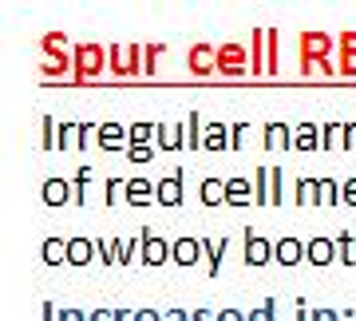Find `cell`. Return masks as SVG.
Returning a JSON list of instances; mask_svg holds the SVG:
<instances>
[{"instance_id":"cell-1","label":"cell","mask_w":356,"mask_h":321,"mask_svg":"<svg viewBox=\"0 0 356 321\" xmlns=\"http://www.w3.org/2000/svg\"><path fill=\"white\" fill-rule=\"evenodd\" d=\"M72 60H76V79H91L99 76L103 68H111V48H103V44H76L72 48Z\"/></svg>"},{"instance_id":"cell-2","label":"cell","mask_w":356,"mask_h":321,"mask_svg":"<svg viewBox=\"0 0 356 321\" xmlns=\"http://www.w3.org/2000/svg\"><path fill=\"white\" fill-rule=\"evenodd\" d=\"M332 48H337V40L329 32H301V72L309 64H325L332 56Z\"/></svg>"},{"instance_id":"cell-3","label":"cell","mask_w":356,"mask_h":321,"mask_svg":"<svg viewBox=\"0 0 356 321\" xmlns=\"http://www.w3.org/2000/svg\"><path fill=\"white\" fill-rule=\"evenodd\" d=\"M143 52H147V44H111V72L115 76H143Z\"/></svg>"},{"instance_id":"cell-4","label":"cell","mask_w":356,"mask_h":321,"mask_svg":"<svg viewBox=\"0 0 356 321\" xmlns=\"http://www.w3.org/2000/svg\"><path fill=\"white\" fill-rule=\"evenodd\" d=\"M40 198H44V206H67L76 203V191H72V179H64V175H56V179H44V187H40Z\"/></svg>"},{"instance_id":"cell-5","label":"cell","mask_w":356,"mask_h":321,"mask_svg":"<svg viewBox=\"0 0 356 321\" xmlns=\"http://www.w3.org/2000/svg\"><path fill=\"white\" fill-rule=\"evenodd\" d=\"M143 234V266H166V258H170V242H166L163 234H151V226L147 230H139Z\"/></svg>"},{"instance_id":"cell-6","label":"cell","mask_w":356,"mask_h":321,"mask_svg":"<svg viewBox=\"0 0 356 321\" xmlns=\"http://www.w3.org/2000/svg\"><path fill=\"white\" fill-rule=\"evenodd\" d=\"M186 68H191L194 76H214L218 72V48L214 44H194L186 52Z\"/></svg>"},{"instance_id":"cell-7","label":"cell","mask_w":356,"mask_h":321,"mask_svg":"<svg viewBox=\"0 0 356 321\" xmlns=\"http://www.w3.org/2000/svg\"><path fill=\"white\" fill-rule=\"evenodd\" d=\"M182 194H186L182 171H175V175H166V179L154 182V203L159 206H182Z\"/></svg>"},{"instance_id":"cell-8","label":"cell","mask_w":356,"mask_h":321,"mask_svg":"<svg viewBox=\"0 0 356 321\" xmlns=\"http://www.w3.org/2000/svg\"><path fill=\"white\" fill-rule=\"evenodd\" d=\"M202 238H194V234H178L175 242H170V258H175L178 266H198V258H202Z\"/></svg>"},{"instance_id":"cell-9","label":"cell","mask_w":356,"mask_h":321,"mask_svg":"<svg viewBox=\"0 0 356 321\" xmlns=\"http://www.w3.org/2000/svg\"><path fill=\"white\" fill-rule=\"evenodd\" d=\"M273 258H277V266H301L305 262V242L297 234H281L273 242Z\"/></svg>"},{"instance_id":"cell-10","label":"cell","mask_w":356,"mask_h":321,"mask_svg":"<svg viewBox=\"0 0 356 321\" xmlns=\"http://www.w3.org/2000/svg\"><path fill=\"white\" fill-rule=\"evenodd\" d=\"M305 258H309V266H332V262H337V238H329V234L309 238V242H305Z\"/></svg>"},{"instance_id":"cell-11","label":"cell","mask_w":356,"mask_h":321,"mask_svg":"<svg viewBox=\"0 0 356 321\" xmlns=\"http://www.w3.org/2000/svg\"><path fill=\"white\" fill-rule=\"evenodd\" d=\"M95 258H99L95 238H88V234H72L67 238V266H91Z\"/></svg>"},{"instance_id":"cell-12","label":"cell","mask_w":356,"mask_h":321,"mask_svg":"<svg viewBox=\"0 0 356 321\" xmlns=\"http://www.w3.org/2000/svg\"><path fill=\"white\" fill-rule=\"evenodd\" d=\"M95 143H99L103 151H127L131 147V127H123V123H99Z\"/></svg>"},{"instance_id":"cell-13","label":"cell","mask_w":356,"mask_h":321,"mask_svg":"<svg viewBox=\"0 0 356 321\" xmlns=\"http://www.w3.org/2000/svg\"><path fill=\"white\" fill-rule=\"evenodd\" d=\"M250 64H254V76L269 72V28H254L250 32Z\"/></svg>"},{"instance_id":"cell-14","label":"cell","mask_w":356,"mask_h":321,"mask_svg":"<svg viewBox=\"0 0 356 321\" xmlns=\"http://www.w3.org/2000/svg\"><path fill=\"white\" fill-rule=\"evenodd\" d=\"M269 258H273V242L266 234L245 230V266H266Z\"/></svg>"},{"instance_id":"cell-15","label":"cell","mask_w":356,"mask_h":321,"mask_svg":"<svg viewBox=\"0 0 356 321\" xmlns=\"http://www.w3.org/2000/svg\"><path fill=\"white\" fill-rule=\"evenodd\" d=\"M250 203H254V179L229 175L226 179V206H250Z\"/></svg>"},{"instance_id":"cell-16","label":"cell","mask_w":356,"mask_h":321,"mask_svg":"<svg viewBox=\"0 0 356 321\" xmlns=\"http://www.w3.org/2000/svg\"><path fill=\"white\" fill-rule=\"evenodd\" d=\"M202 250H206V270H210V278H218L222 274V258L229 250V234H222V238H202Z\"/></svg>"},{"instance_id":"cell-17","label":"cell","mask_w":356,"mask_h":321,"mask_svg":"<svg viewBox=\"0 0 356 321\" xmlns=\"http://www.w3.org/2000/svg\"><path fill=\"white\" fill-rule=\"evenodd\" d=\"M261 135H266L261 143H266L269 151H289V147H293V127H289V123H266Z\"/></svg>"},{"instance_id":"cell-18","label":"cell","mask_w":356,"mask_h":321,"mask_svg":"<svg viewBox=\"0 0 356 321\" xmlns=\"http://www.w3.org/2000/svg\"><path fill=\"white\" fill-rule=\"evenodd\" d=\"M293 203H297V206H321V179L301 175L297 187H293Z\"/></svg>"},{"instance_id":"cell-19","label":"cell","mask_w":356,"mask_h":321,"mask_svg":"<svg viewBox=\"0 0 356 321\" xmlns=\"http://www.w3.org/2000/svg\"><path fill=\"white\" fill-rule=\"evenodd\" d=\"M40 258H44V266H67V238H44L40 246Z\"/></svg>"},{"instance_id":"cell-20","label":"cell","mask_w":356,"mask_h":321,"mask_svg":"<svg viewBox=\"0 0 356 321\" xmlns=\"http://www.w3.org/2000/svg\"><path fill=\"white\" fill-rule=\"evenodd\" d=\"M293 147H297V151H321V123H301V127H293Z\"/></svg>"},{"instance_id":"cell-21","label":"cell","mask_w":356,"mask_h":321,"mask_svg":"<svg viewBox=\"0 0 356 321\" xmlns=\"http://www.w3.org/2000/svg\"><path fill=\"white\" fill-rule=\"evenodd\" d=\"M64 44H67L64 32H44V36H40V48H44V56H48V60H64V64H76V60H72V56L64 52Z\"/></svg>"},{"instance_id":"cell-22","label":"cell","mask_w":356,"mask_h":321,"mask_svg":"<svg viewBox=\"0 0 356 321\" xmlns=\"http://www.w3.org/2000/svg\"><path fill=\"white\" fill-rule=\"evenodd\" d=\"M154 198V182L143 179V175H135V179H127V206H147Z\"/></svg>"},{"instance_id":"cell-23","label":"cell","mask_w":356,"mask_h":321,"mask_svg":"<svg viewBox=\"0 0 356 321\" xmlns=\"http://www.w3.org/2000/svg\"><path fill=\"white\" fill-rule=\"evenodd\" d=\"M198 198H202V206H226V179H202Z\"/></svg>"},{"instance_id":"cell-24","label":"cell","mask_w":356,"mask_h":321,"mask_svg":"<svg viewBox=\"0 0 356 321\" xmlns=\"http://www.w3.org/2000/svg\"><path fill=\"white\" fill-rule=\"evenodd\" d=\"M154 127H159V135H154V139H159V147H163V151H182V123H154Z\"/></svg>"},{"instance_id":"cell-25","label":"cell","mask_w":356,"mask_h":321,"mask_svg":"<svg viewBox=\"0 0 356 321\" xmlns=\"http://www.w3.org/2000/svg\"><path fill=\"white\" fill-rule=\"evenodd\" d=\"M186 147H191V151H206V123H202L198 111L186 116Z\"/></svg>"},{"instance_id":"cell-26","label":"cell","mask_w":356,"mask_h":321,"mask_svg":"<svg viewBox=\"0 0 356 321\" xmlns=\"http://www.w3.org/2000/svg\"><path fill=\"white\" fill-rule=\"evenodd\" d=\"M229 123H206V151H229Z\"/></svg>"},{"instance_id":"cell-27","label":"cell","mask_w":356,"mask_h":321,"mask_svg":"<svg viewBox=\"0 0 356 321\" xmlns=\"http://www.w3.org/2000/svg\"><path fill=\"white\" fill-rule=\"evenodd\" d=\"M95 250H99L103 266H123V242L119 238H95Z\"/></svg>"},{"instance_id":"cell-28","label":"cell","mask_w":356,"mask_h":321,"mask_svg":"<svg viewBox=\"0 0 356 321\" xmlns=\"http://www.w3.org/2000/svg\"><path fill=\"white\" fill-rule=\"evenodd\" d=\"M269 171L273 167H257L254 171V206H269Z\"/></svg>"},{"instance_id":"cell-29","label":"cell","mask_w":356,"mask_h":321,"mask_svg":"<svg viewBox=\"0 0 356 321\" xmlns=\"http://www.w3.org/2000/svg\"><path fill=\"white\" fill-rule=\"evenodd\" d=\"M337 258H341V266H356V234L341 230V238H337Z\"/></svg>"},{"instance_id":"cell-30","label":"cell","mask_w":356,"mask_h":321,"mask_svg":"<svg viewBox=\"0 0 356 321\" xmlns=\"http://www.w3.org/2000/svg\"><path fill=\"white\" fill-rule=\"evenodd\" d=\"M119 198L127 203V182L115 179V175H111V179L103 182V203H107V206H119Z\"/></svg>"},{"instance_id":"cell-31","label":"cell","mask_w":356,"mask_h":321,"mask_svg":"<svg viewBox=\"0 0 356 321\" xmlns=\"http://www.w3.org/2000/svg\"><path fill=\"white\" fill-rule=\"evenodd\" d=\"M321 147H344V123H321Z\"/></svg>"},{"instance_id":"cell-32","label":"cell","mask_w":356,"mask_h":321,"mask_svg":"<svg viewBox=\"0 0 356 321\" xmlns=\"http://www.w3.org/2000/svg\"><path fill=\"white\" fill-rule=\"evenodd\" d=\"M344 194V182L337 179H321V206H337Z\"/></svg>"},{"instance_id":"cell-33","label":"cell","mask_w":356,"mask_h":321,"mask_svg":"<svg viewBox=\"0 0 356 321\" xmlns=\"http://www.w3.org/2000/svg\"><path fill=\"white\" fill-rule=\"evenodd\" d=\"M56 135H60V127L51 123V116H44V119H40V147H44V151L60 147V139H56Z\"/></svg>"},{"instance_id":"cell-34","label":"cell","mask_w":356,"mask_h":321,"mask_svg":"<svg viewBox=\"0 0 356 321\" xmlns=\"http://www.w3.org/2000/svg\"><path fill=\"white\" fill-rule=\"evenodd\" d=\"M154 135H159V127H151V123H131V147H151Z\"/></svg>"},{"instance_id":"cell-35","label":"cell","mask_w":356,"mask_h":321,"mask_svg":"<svg viewBox=\"0 0 356 321\" xmlns=\"http://www.w3.org/2000/svg\"><path fill=\"white\" fill-rule=\"evenodd\" d=\"M285 203V175H281V167L269 171V206Z\"/></svg>"},{"instance_id":"cell-36","label":"cell","mask_w":356,"mask_h":321,"mask_svg":"<svg viewBox=\"0 0 356 321\" xmlns=\"http://www.w3.org/2000/svg\"><path fill=\"white\" fill-rule=\"evenodd\" d=\"M88 187H91V167H79L72 175V191H76V203H88Z\"/></svg>"},{"instance_id":"cell-37","label":"cell","mask_w":356,"mask_h":321,"mask_svg":"<svg viewBox=\"0 0 356 321\" xmlns=\"http://www.w3.org/2000/svg\"><path fill=\"white\" fill-rule=\"evenodd\" d=\"M245 321H277V297H266L261 309H250L245 313Z\"/></svg>"},{"instance_id":"cell-38","label":"cell","mask_w":356,"mask_h":321,"mask_svg":"<svg viewBox=\"0 0 356 321\" xmlns=\"http://www.w3.org/2000/svg\"><path fill=\"white\" fill-rule=\"evenodd\" d=\"M67 147H79V123H60V147L56 151H67Z\"/></svg>"},{"instance_id":"cell-39","label":"cell","mask_w":356,"mask_h":321,"mask_svg":"<svg viewBox=\"0 0 356 321\" xmlns=\"http://www.w3.org/2000/svg\"><path fill=\"white\" fill-rule=\"evenodd\" d=\"M166 52V44H147L143 52V76H154V68H159V56Z\"/></svg>"},{"instance_id":"cell-40","label":"cell","mask_w":356,"mask_h":321,"mask_svg":"<svg viewBox=\"0 0 356 321\" xmlns=\"http://www.w3.org/2000/svg\"><path fill=\"white\" fill-rule=\"evenodd\" d=\"M127 159H131V163H151V159H154V143H151V147H127Z\"/></svg>"},{"instance_id":"cell-41","label":"cell","mask_w":356,"mask_h":321,"mask_svg":"<svg viewBox=\"0 0 356 321\" xmlns=\"http://www.w3.org/2000/svg\"><path fill=\"white\" fill-rule=\"evenodd\" d=\"M341 76H356V52H341Z\"/></svg>"},{"instance_id":"cell-42","label":"cell","mask_w":356,"mask_h":321,"mask_svg":"<svg viewBox=\"0 0 356 321\" xmlns=\"http://www.w3.org/2000/svg\"><path fill=\"white\" fill-rule=\"evenodd\" d=\"M341 203H344V206H356V175H353V179H344V194H341Z\"/></svg>"},{"instance_id":"cell-43","label":"cell","mask_w":356,"mask_h":321,"mask_svg":"<svg viewBox=\"0 0 356 321\" xmlns=\"http://www.w3.org/2000/svg\"><path fill=\"white\" fill-rule=\"evenodd\" d=\"M245 123H234V127H229V143H234V147H245Z\"/></svg>"},{"instance_id":"cell-44","label":"cell","mask_w":356,"mask_h":321,"mask_svg":"<svg viewBox=\"0 0 356 321\" xmlns=\"http://www.w3.org/2000/svg\"><path fill=\"white\" fill-rule=\"evenodd\" d=\"M135 321H166V313H159V309H135Z\"/></svg>"},{"instance_id":"cell-45","label":"cell","mask_w":356,"mask_h":321,"mask_svg":"<svg viewBox=\"0 0 356 321\" xmlns=\"http://www.w3.org/2000/svg\"><path fill=\"white\" fill-rule=\"evenodd\" d=\"M341 52H356V28L341 32Z\"/></svg>"},{"instance_id":"cell-46","label":"cell","mask_w":356,"mask_h":321,"mask_svg":"<svg viewBox=\"0 0 356 321\" xmlns=\"http://www.w3.org/2000/svg\"><path fill=\"white\" fill-rule=\"evenodd\" d=\"M218 321H245L242 309H218Z\"/></svg>"},{"instance_id":"cell-47","label":"cell","mask_w":356,"mask_h":321,"mask_svg":"<svg viewBox=\"0 0 356 321\" xmlns=\"http://www.w3.org/2000/svg\"><path fill=\"white\" fill-rule=\"evenodd\" d=\"M88 321H115V309H91Z\"/></svg>"},{"instance_id":"cell-48","label":"cell","mask_w":356,"mask_h":321,"mask_svg":"<svg viewBox=\"0 0 356 321\" xmlns=\"http://www.w3.org/2000/svg\"><path fill=\"white\" fill-rule=\"evenodd\" d=\"M40 321H60V313H56V306H51V302H44V309H40Z\"/></svg>"},{"instance_id":"cell-49","label":"cell","mask_w":356,"mask_h":321,"mask_svg":"<svg viewBox=\"0 0 356 321\" xmlns=\"http://www.w3.org/2000/svg\"><path fill=\"white\" fill-rule=\"evenodd\" d=\"M60 321H88V313H79V309H60Z\"/></svg>"},{"instance_id":"cell-50","label":"cell","mask_w":356,"mask_h":321,"mask_svg":"<svg viewBox=\"0 0 356 321\" xmlns=\"http://www.w3.org/2000/svg\"><path fill=\"white\" fill-rule=\"evenodd\" d=\"M166 321H194L186 309H166Z\"/></svg>"},{"instance_id":"cell-51","label":"cell","mask_w":356,"mask_h":321,"mask_svg":"<svg viewBox=\"0 0 356 321\" xmlns=\"http://www.w3.org/2000/svg\"><path fill=\"white\" fill-rule=\"evenodd\" d=\"M313 321H341L332 309H313Z\"/></svg>"},{"instance_id":"cell-52","label":"cell","mask_w":356,"mask_h":321,"mask_svg":"<svg viewBox=\"0 0 356 321\" xmlns=\"http://www.w3.org/2000/svg\"><path fill=\"white\" fill-rule=\"evenodd\" d=\"M356 143V123H344V147H353Z\"/></svg>"},{"instance_id":"cell-53","label":"cell","mask_w":356,"mask_h":321,"mask_svg":"<svg viewBox=\"0 0 356 321\" xmlns=\"http://www.w3.org/2000/svg\"><path fill=\"white\" fill-rule=\"evenodd\" d=\"M191 318H194V321H218V313H210V309H194Z\"/></svg>"},{"instance_id":"cell-54","label":"cell","mask_w":356,"mask_h":321,"mask_svg":"<svg viewBox=\"0 0 356 321\" xmlns=\"http://www.w3.org/2000/svg\"><path fill=\"white\" fill-rule=\"evenodd\" d=\"M297 321H313V313L305 309V302H297Z\"/></svg>"}]
</instances>
